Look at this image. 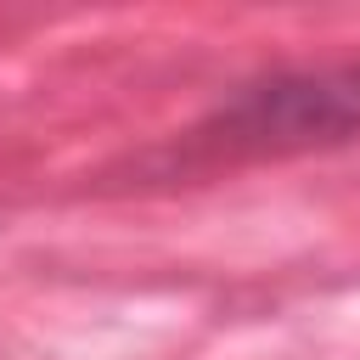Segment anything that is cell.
Wrapping results in <instances>:
<instances>
[{"instance_id": "obj_1", "label": "cell", "mask_w": 360, "mask_h": 360, "mask_svg": "<svg viewBox=\"0 0 360 360\" xmlns=\"http://www.w3.org/2000/svg\"><path fill=\"white\" fill-rule=\"evenodd\" d=\"M225 146H309L360 129V68L287 73L242 90L219 112Z\"/></svg>"}]
</instances>
